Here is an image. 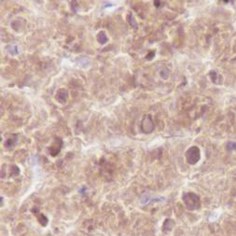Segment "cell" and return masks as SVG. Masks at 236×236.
Segmentation results:
<instances>
[{
    "label": "cell",
    "instance_id": "4",
    "mask_svg": "<svg viewBox=\"0 0 236 236\" xmlns=\"http://www.w3.org/2000/svg\"><path fill=\"white\" fill-rule=\"evenodd\" d=\"M62 145H63V141L60 138H56L55 141H54V143L51 145V147H50L49 150L50 152V155L51 156H56L62 149Z\"/></svg>",
    "mask_w": 236,
    "mask_h": 236
},
{
    "label": "cell",
    "instance_id": "10",
    "mask_svg": "<svg viewBox=\"0 0 236 236\" xmlns=\"http://www.w3.org/2000/svg\"><path fill=\"white\" fill-rule=\"evenodd\" d=\"M154 4H155V6H156V7H159V6H160V5H159V4H160V2H159V1H154Z\"/></svg>",
    "mask_w": 236,
    "mask_h": 236
},
{
    "label": "cell",
    "instance_id": "2",
    "mask_svg": "<svg viewBox=\"0 0 236 236\" xmlns=\"http://www.w3.org/2000/svg\"><path fill=\"white\" fill-rule=\"evenodd\" d=\"M186 160L190 164H195L200 160V149L197 147H191L190 148L185 154Z\"/></svg>",
    "mask_w": 236,
    "mask_h": 236
},
{
    "label": "cell",
    "instance_id": "6",
    "mask_svg": "<svg viewBox=\"0 0 236 236\" xmlns=\"http://www.w3.org/2000/svg\"><path fill=\"white\" fill-rule=\"evenodd\" d=\"M37 217H38V219H39V223H40L42 226H46V225L48 224V219H47V217H46L43 214L39 213V215H37Z\"/></svg>",
    "mask_w": 236,
    "mask_h": 236
},
{
    "label": "cell",
    "instance_id": "9",
    "mask_svg": "<svg viewBox=\"0 0 236 236\" xmlns=\"http://www.w3.org/2000/svg\"><path fill=\"white\" fill-rule=\"evenodd\" d=\"M154 55H155V52H154V51H151V52H149V54L147 56V57H148L147 59H148V60H151L152 57H154Z\"/></svg>",
    "mask_w": 236,
    "mask_h": 236
},
{
    "label": "cell",
    "instance_id": "8",
    "mask_svg": "<svg viewBox=\"0 0 236 236\" xmlns=\"http://www.w3.org/2000/svg\"><path fill=\"white\" fill-rule=\"evenodd\" d=\"M236 149V143H232V142H229L228 144V149L229 150H232Z\"/></svg>",
    "mask_w": 236,
    "mask_h": 236
},
{
    "label": "cell",
    "instance_id": "7",
    "mask_svg": "<svg viewBox=\"0 0 236 236\" xmlns=\"http://www.w3.org/2000/svg\"><path fill=\"white\" fill-rule=\"evenodd\" d=\"M97 40L100 44H105L107 41V37L105 35L104 32L99 33V35H97Z\"/></svg>",
    "mask_w": 236,
    "mask_h": 236
},
{
    "label": "cell",
    "instance_id": "1",
    "mask_svg": "<svg viewBox=\"0 0 236 236\" xmlns=\"http://www.w3.org/2000/svg\"><path fill=\"white\" fill-rule=\"evenodd\" d=\"M182 198L186 207L189 210H196L200 208L201 203H200V198L197 194L193 192H185Z\"/></svg>",
    "mask_w": 236,
    "mask_h": 236
},
{
    "label": "cell",
    "instance_id": "5",
    "mask_svg": "<svg viewBox=\"0 0 236 236\" xmlns=\"http://www.w3.org/2000/svg\"><path fill=\"white\" fill-rule=\"evenodd\" d=\"M67 97H68L67 90H65V89H60L56 94V99L61 104L65 103L67 101Z\"/></svg>",
    "mask_w": 236,
    "mask_h": 236
},
{
    "label": "cell",
    "instance_id": "3",
    "mask_svg": "<svg viewBox=\"0 0 236 236\" xmlns=\"http://www.w3.org/2000/svg\"><path fill=\"white\" fill-rule=\"evenodd\" d=\"M141 128L144 131V133H151L154 129V123L149 116H146L142 120Z\"/></svg>",
    "mask_w": 236,
    "mask_h": 236
}]
</instances>
